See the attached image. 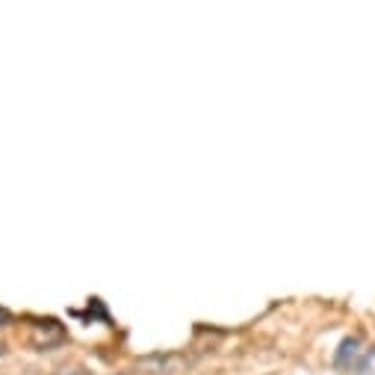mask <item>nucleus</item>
I'll return each instance as SVG.
<instances>
[{"label":"nucleus","instance_id":"1","mask_svg":"<svg viewBox=\"0 0 375 375\" xmlns=\"http://www.w3.org/2000/svg\"><path fill=\"white\" fill-rule=\"evenodd\" d=\"M358 337H346L343 343H340V352H337V358H334V361H337V366H349V361H354V358H358Z\"/></svg>","mask_w":375,"mask_h":375},{"label":"nucleus","instance_id":"2","mask_svg":"<svg viewBox=\"0 0 375 375\" xmlns=\"http://www.w3.org/2000/svg\"><path fill=\"white\" fill-rule=\"evenodd\" d=\"M361 369H364V375H375V349L366 352V358H364Z\"/></svg>","mask_w":375,"mask_h":375}]
</instances>
